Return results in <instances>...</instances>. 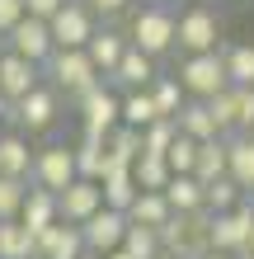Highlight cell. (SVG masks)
Segmentation results:
<instances>
[{
    "label": "cell",
    "instance_id": "cell-1",
    "mask_svg": "<svg viewBox=\"0 0 254 259\" xmlns=\"http://www.w3.org/2000/svg\"><path fill=\"white\" fill-rule=\"evenodd\" d=\"M160 245L174 259H202L212 250V207L198 212H174V217L160 226Z\"/></svg>",
    "mask_w": 254,
    "mask_h": 259
},
{
    "label": "cell",
    "instance_id": "cell-2",
    "mask_svg": "<svg viewBox=\"0 0 254 259\" xmlns=\"http://www.w3.org/2000/svg\"><path fill=\"white\" fill-rule=\"evenodd\" d=\"M127 38L137 42L141 52H151L156 62H160L165 52H174V48H179V42H174V38H179V14L165 5V0H151V5H141L137 14H132Z\"/></svg>",
    "mask_w": 254,
    "mask_h": 259
},
{
    "label": "cell",
    "instance_id": "cell-3",
    "mask_svg": "<svg viewBox=\"0 0 254 259\" xmlns=\"http://www.w3.org/2000/svg\"><path fill=\"white\" fill-rule=\"evenodd\" d=\"M42 75H47V85H57L66 99H76V95H85L89 85H99V80H104L99 66L89 62V52H85V48H57L47 62H42Z\"/></svg>",
    "mask_w": 254,
    "mask_h": 259
},
{
    "label": "cell",
    "instance_id": "cell-4",
    "mask_svg": "<svg viewBox=\"0 0 254 259\" xmlns=\"http://www.w3.org/2000/svg\"><path fill=\"white\" fill-rule=\"evenodd\" d=\"M174 75H179V85H184L188 99H212L217 90L231 85L226 62H221V48H217V52H184Z\"/></svg>",
    "mask_w": 254,
    "mask_h": 259
},
{
    "label": "cell",
    "instance_id": "cell-5",
    "mask_svg": "<svg viewBox=\"0 0 254 259\" xmlns=\"http://www.w3.org/2000/svg\"><path fill=\"white\" fill-rule=\"evenodd\" d=\"M76 109H80V123L89 137H109L118 123H123V99L109 90V80L89 85L85 95H76Z\"/></svg>",
    "mask_w": 254,
    "mask_h": 259
},
{
    "label": "cell",
    "instance_id": "cell-6",
    "mask_svg": "<svg viewBox=\"0 0 254 259\" xmlns=\"http://www.w3.org/2000/svg\"><path fill=\"white\" fill-rule=\"evenodd\" d=\"M14 123L24 132H52L62 123V90L57 85H33L24 99H14Z\"/></svg>",
    "mask_w": 254,
    "mask_h": 259
},
{
    "label": "cell",
    "instance_id": "cell-7",
    "mask_svg": "<svg viewBox=\"0 0 254 259\" xmlns=\"http://www.w3.org/2000/svg\"><path fill=\"white\" fill-rule=\"evenodd\" d=\"M179 52H217L221 48V14L212 5H188L179 14Z\"/></svg>",
    "mask_w": 254,
    "mask_h": 259
},
{
    "label": "cell",
    "instance_id": "cell-8",
    "mask_svg": "<svg viewBox=\"0 0 254 259\" xmlns=\"http://www.w3.org/2000/svg\"><path fill=\"white\" fill-rule=\"evenodd\" d=\"M80 170H76V146H66V142H52V146H42V151H33V184H42V189H52V193H62L71 179H76Z\"/></svg>",
    "mask_w": 254,
    "mask_h": 259
},
{
    "label": "cell",
    "instance_id": "cell-9",
    "mask_svg": "<svg viewBox=\"0 0 254 259\" xmlns=\"http://www.w3.org/2000/svg\"><path fill=\"white\" fill-rule=\"evenodd\" d=\"M5 48L10 52H19V57H28V62H47V57L57 52V38H52V24L47 19H38V14H24L19 24L5 33Z\"/></svg>",
    "mask_w": 254,
    "mask_h": 259
},
{
    "label": "cell",
    "instance_id": "cell-10",
    "mask_svg": "<svg viewBox=\"0 0 254 259\" xmlns=\"http://www.w3.org/2000/svg\"><path fill=\"white\" fill-rule=\"evenodd\" d=\"M47 24H52L57 48H85V42L94 38V10H89L85 0H66Z\"/></svg>",
    "mask_w": 254,
    "mask_h": 259
},
{
    "label": "cell",
    "instance_id": "cell-11",
    "mask_svg": "<svg viewBox=\"0 0 254 259\" xmlns=\"http://www.w3.org/2000/svg\"><path fill=\"white\" fill-rule=\"evenodd\" d=\"M80 231H85V245L94 250V254H109L123 245V236H127V212H118L104 203L99 212H89V217L80 222Z\"/></svg>",
    "mask_w": 254,
    "mask_h": 259
},
{
    "label": "cell",
    "instance_id": "cell-12",
    "mask_svg": "<svg viewBox=\"0 0 254 259\" xmlns=\"http://www.w3.org/2000/svg\"><path fill=\"white\" fill-rule=\"evenodd\" d=\"M85 245V231L76 222H52L42 236H33V259H80Z\"/></svg>",
    "mask_w": 254,
    "mask_h": 259
},
{
    "label": "cell",
    "instance_id": "cell-13",
    "mask_svg": "<svg viewBox=\"0 0 254 259\" xmlns=\"http://www.w3.org/2000/svg\"><path fill=\"white\" fill-rule=\"evenodd\" d=\"M57 207H62V222H76V226H80L89 212H99V207H104V184H99V179L76 175L62 193H57Z\"/></svg>",
    "mask_w": 254,
    "mask_h": 259
},
{
    "label": "cell",
    "instance_id": "cell-14",
    "mask_svg": "<svg viewBox=\"0 0 254 259\" xmlns=\"http://www.w3.org/2000/svg\"><path fill=\"white\" fill-rule=\"evenodd\" d=\"M33 85H42V66L19 57V52H10V48H0V90L10 99H24Z\"/></svg>",
    "mask_w": 254,
    "mask_h": 259
},
{
    "label": "cell",
    "instance_id": "cell-15",
    "mask_svg": "<svg viewBox=\"0 0 254 259\" xmlns=\"http://www.w3.org/2000/svg\"><path fill=\"white\" fill-rule=\"evenodd\" d=\"M19 222L28 226V236H42L52 222H62V207H57V193L42 189L28 179V193H24V207H19Z\"/></svg>",
    "mask_w": 254,
    "mask_h": 259
},
{
    "label": "cell",
    "instance_id": "cell-16",
    "mask_svg": "<svg viewBox=\"0 0 254 259\" xmlns=\"http://www.w3.org/2000/svg\"><path fill=\"white\" fill-rule=\"evenodd\" d=\"M127 33H118V28H94V38L85 42V52H89V62L99 66V75L109 80V75L118 71V62H123V52H127Z\"/></svg>",
    "mask_w": 254,
    "mask_h": 259
},
{
    "label": "cell",
    "instance_id": "cell-17",
    "mask_svg": "<svg viewBox=\"0 0 254 259\" xmlns=\"http://www.w3.org/2000/svg\"><path fill=\"white\" fill-rule=\"evenodd\" d=\"M156 75H160V71H156V57H151V52H141L137 42H127L123 62H118V71L109 75V80H118L123 90H146Z\"/></svg>",
    "mask_w": 254,
    "mask_h": 259
},
{
    "label": "cell",
    "instance_id": "cell-18",
    "mask_svg": "<svg viewBox=\"0 0 254 259\" xmlns=\"http://www.w3.org/2000/svg\"><path fill=\"white\" fill-rule=\"evenodd\" d=\"M226 156H231L226 175H231L245 193H254V132H235V137H226Z\"/></svg>",
    "mask_w": 254,
    "mask_h": 259
},
{
    "label": "cell",
    "instance_id": "cell-19",
    "mask_svg": "<svg viewBox=\"0 0 254 259\" xmlns=\"http://www.w3.org/2000/svg\"><path fill=\"white\" fill-rule=\"evenodd\" d=\"M127 217L132 222H141V226H165L170 217H174V207H170V198H165V189H141L137 198H132V207H127Z\"/></svg>",
    "mask_w": 254,
    "mask_h": 259
},
{
    "label": "cell",
    "instance_id": "cell-20",
    "mask_svg": "<svg viewBox=\"0 0 254 259\" xmlns=\"http://www.w3.org/2000/svg\"><path fill=\"white\" fill-rule=\"evenodd\" d=\"M165 198H170L174 212H198V207H207V184L198 175H170Z\"/></svg>",
    "mask_w": 254,
    "mask_h": 259
},
{
    "label": "cell",
    "instance_id": "cell-21",
    "mask_svg": "<svg viewBox=\"0 0 254 259\" xmlns=\"http://www.w3.org/2000/svg\"><path fill=\"white\" fill-rule=\"evenodd\" d=\"M99 184H104V203H109V207H118V212H127V207H132V198L141 193L137 175H132V165H113V170L104 175Z\"/></svg>",
    "mask_w": 254,
    "mask_h": 259
},
{
    "label": "cell",
    "instance_id": "cell-22",
    "mask_svg": "<svg viewBox=\"0 0 254 259\" xmlns=\"http://www.w3.org/2000/svg\"><path fill=\"white\" fill-rule=\"evenodd\" d=\"M174 123H179V132L198 137V142H207V137H221L212 109H207V99H184V109L174 113Z\"/></svg>",
    "mask_w": 254,
    "mask_h": 259
},
{
    "label": "cell",
    "instance_id": "cell-23",
    "mask_svg": "<svg viewBox=\"0 0 254 259\" xmlns=\"http://www.w3.org/2000/svg\"><path fill=\"white\" fill-rule=\"evenodd\" d=\"M0 175H14V179H28V175H33L28 137H19V132H5V137H0Z\"/></svg>",
    "mask_w": 254,
    "mask_h": 259
},
{
    "label": "cell",
    "instance_id": "cell-24",
    "mask_svg": "<svg viewBox=\"0 0 254 259\" xmlns=\"http://www.w3.org/2000/svg\"><path fill=\"white\" fill-rule=\"evenodd\" d=\"M76 170L85 179H104L113 170V156H109V146H104V137H80V146H76Z\"/></svg>",
    "mask_w": 254,
    "mask_h": 259
},
{
    "label": "cell",
    "instance_id": "cell-25",
    "mask_svg": "<svg viewBox=\"0 0 254 259\" xmlns=\"http://www.w3.org/2000/svg\"><path fill=\"white\" fill-rule=\"evenodd\" d=\"M226 165H231V156H226V137H207V142H198V165H193V175H198L202 184L221 179V175H226Z\"/></svg>",
    "mask_w": 254,
    "mask_h": 259
},
{
    "label": "cell",
    "instance_id": "cell-26",
    "mask_svg": "<svg viewBox=\"0 0 254 259\" xmlns=\"http://www.w3.org/2000/svg\"><path fill=\"white\" fill-rule=\"evenodd\" d=\"M104 146H109L113 165H137V156H141V127H127V123H118L109 137H104Z\"/></svg>",
    "mask_w": 254,
    "mask_h": 259
},
{
    "label": "cell",
    "instance_id": "cell-27",
    "mask_svg": "<svg viewBox=\"0 0 254 259\" xmlns=\"http://www.w3.org/2000/svg\"><path fill=\"white\" fill-rule=\"evenodd\" d=\"M221 62H226L231 85H254V48L249 42H221Z\"/></svg>",
    "mask_w": 254,
    "mask_h": 259
},
{
    "label": "cell",
    "instance_id": "cell-28",
    "mask_svg": "<svg viewBox=\"0 0 254 259\" xmlns=\"http://www.w3.org/2000/svg\"><path fill=\"white\" fill-rule=\"evenodd\" d=\"M0 259H33V236L19 217L0 222Z\"/></svg>",
    "mask_w": 254,
    "mask_h": 259
},
{
    "label": "cell",
    "instance_id": "cell-29",
    "mask_svg": "<svg viewBox=\"0 0 254 259\" xmlns=\"http://www.w3.org/2000/svg\"><path fill=\"white\" fill-rule=\"evenodd\" d=\"M123 250H127L132 259H156V254L165 250V245H160V231H156V226H141V222H132V217H127Z\"/></svg>",
    "mask_w": 254,
    "mask_h": 259
},
{
    "label": "cell",
    "instance_id": "cell-30",
    "mask_svg": "<svg viewBox=\"0 0 254 259\" xmlns=\"http://www.w3.org/2000/svg\"><path fill=\"white\" fill-rule=\"evenodd\" d=\"M156 118H160V109H156L151 90H127L123 95V123L127 127H151Z\"/></svg>",
    "mask_w": 254,
    "mask_h": 259
},
{
    "label": "cell",
    "instance_id": "cell-31",
    "mask_svg": "<svg viewBox=\"0 0 254 259\" xmlns=\"http://www.w3.org/2000/svg\"><path fill=\"white\" fill-rule=\"evenodd\" d=\"M146 90H151V99H156L160 118H174L179 109H184V99H188V95H184V85H179V75H156Z\"/></svg>",
    "mask_w": 254,
    "mask_h": 259
},
{
    "label": "cell",
    "instance_id": "cell-32",
    "mask_svg": "<svg viewBox=\"0 0 254 259\" xmlns=\"http://www.w3.org/2000/svg\"><path fill=\"white\" fill-rule=\"evenodd\" d=\"M132 175H137V184H141V189H165L174 170H170V160H165V156H151V151H141L137 165H132Z\"/></svg>",
    "mask_w": 254,
    "mask_h": 259
},
{
    "label": "cell",
    "instance_id": "cell-33",
    "mask_svg": "<svg viewBox=\"0 0 254 259\" xmlns=\"http://www.w3.org/2000/svg\"><path fill=\"white\" fill-rule=\"evenodd\" d=\"M165 160H170L174 175H193V165H198V137L179 132L174 142H170V151H165Z\"/></svg>",
    "mask_w": 254,
    "mask_h": 259
},
{
    "label": "cell",
    "instance_id": "cell-34",
    "mask_svg": "<svg viewBox=\"0 0 254 259\" xmlns=\"http://www.w3.org/2000/svg\"><path fill=\"white\" fill-rule=\"evenodd\" d=\"M174 137H179V123H174V118H156L151 127H141V151H151V156H165Z\"/></svg>",
    "mask_w": 254,
    "mask_h": 259
},
{
    "label": "cell",
    "instance_id": "cell-35",
    "mask_svg": "<svg viewBox=\"0 0 254 259\" xmlns=\"http://www.w3.org/2000/svg\"><path fill=\"white\" fill-rule=\"evenodd\" d=\"M24 193H28V179H14V175H0V222L19 217L24 207Z\"/></svg>",
    "mask_w": 254,
    "mask_h": 259
},
{
    "label": "cell",
    "instance_id": "cell-36",
    "mask_svg": "<svg viewBox=\"0 0 254 259\" xmlns=\"http://www.w3.org/2000/svg\"><path fill=\"white\" fill-rule=\"evenodd\" d=\"M240 198H245V189L235 184L231 175H221V179H212V184H207V207H212V212H226V207L240 203Z\"/></svg>",
    "mask_w": 254,
    "mask_h": 259
},
{
    "label": "cell",
    "instance_id": "cell-37",
    "mask_svg": "<svg viewBox=\"0 0 254 259\" xmlns=\"http://www.w3.org/2000/svg\"><path fill=\"white\" fill-rule=\"evenodd\" d=\"M207 109H212V118H217V127H221V137H231V132H235V85H226V90H217V95L207 99Z\"/></svg>",
    "mask_w": 254,
    "mask_h": 259
},
{
    "label": "cell",
    "instance_id": "cell-38",
    "mask_svg": "<svg viewBox=\"0 0 254 259\" xmlns=\"http://www.w3.org/2000/svg\"><path fill=\"white\" fill-rule=\"evenodd\" d=\"M235 132H254V85H235Z\"/></svg>",
    "mask_w": 254,
    "mask_h": 259
},
{
    "label": "cell",
    "instance_id": "cell-39",
    "mask_svg": "<svg viewBox=\"0 0 254 259\" xmlns=\"http://www.w3.org/2000/svg\"><path fill=\"white\" fill-rule=\"evenodd\" d=\"M24 14H28V5H24V0H0V38H5L10 28L24 19Z\"/></svg>",
    "mask_w": 254,
    "mask_h": 259
},
{
    "label": "cell",
    "instance_id": "cell-40",
    "mask_svg": "<svg viewBox=\"0 0 254 259\" xmlns=\"http://www.w3.org/2000/svg\"><path fill=\"white\" fill-rule=\"evenodd\" d=\"M85 5L94 10V14H104V19H113V14H123L132 0H85Z\"/></svg>",
    "mask_w": 254,
    "mask_h": 259
},
{
    "label": "cell",
    "instance_id": "cell-41",
    "mask_svg": "<svg viewBox=\"0 0 254 259\" xmlns=\"http://www.w3.org/2000/svg\"><path fill=\"white\" fill-rule=\"evenodd\" d=\"M24 5H28V14H38V19H52L66 0H24Z\"/></svg>",
    "mask_w": 254,
    "mask_h": 259
},
{
    "label": "cell",
    "instance_id": "cell-42",
    "mask_svg": "<svg viewBox=\"0 0 254 259\" xmlns=\"http://www.w3.org/2000/svg\"><path fill=\"white\" fill-rule=\"evenodd\" d=\"M5 118H14V99L5 95V90H0V123H5Z\"/></svg>",
    "mask_w": 254,
    "mask_h": 259
},
{
    "label": "cell",
    "instance_id": "cell-43",
    "mask_svg": "<svg viewBox=\"0 0 254 259\" xmlns=\"http://www.w3.org/2000/svg\"><path fill=\"white\" fill-rule=\"evenodd\" d=\"M202 259H240V254H231V250H217V245H212V250H207Z\"/></svg>",
    "mask_w": 254,
    "mask_h": 259
},
{
    "label": "cell",
    "instance_id": "cell-44",
    "mask_svg": "<svg viewBox=\"0 0 254 259\" xmlns=\"http://www.w3.org/2000/svg\"><path fill=\"white\" fill-rule=\"evenodd\" d=\"M99 259H132V254H127L123 245H118V250H109V254H99Z\"/></svg>",
    "mask_w": 254,
    "mask_h": 259
},
{
    "label": "cell",
    "instance_id": "cell-45",
    "mask_svg": "<svg viewBox=\"0 0 254 259\" xmlns=\"http://www.w3.org/2000/svg\"><path fill=\"white\" fill-rule=\"evenodd\" d=\"M80 259H99V254H94V250H85V254H80Z\"/></svg>",
    "mask_w": 254,
    "mask_h": 259
},
{
    "label": "cell",
    "instance_id": "cell-46",
    "mask_svg": "<svg viewBox=\"0 0 254 259\" xmlns=\"http://www.w3.org/2000/svg\"><path fill=\"white\" fill-rule=\"evenodd\" d=\"M156 259H174V254H170V250H160V254H156Z\"/></svg>",
    "mask_w": 254,
    "mask_h": 259
},
{
    "label": "cell",
    "instance_id": "cell-47",
    "mask_svg": "<svg viewBox=\"0 0 254 259\" xmlns=\"http://www.w3.org/2000/svg\"><path fill=\"white\" fill-rule=\"evenodd\" d=\"M240 259H254V245H249V250H245V254H240Z\"/></svg>",
    "mask_w": 254,
    "mask_h": 259
},
{
    "label": "cell",
    "instance_id": "cell-48",
    "mask_svg": "<svg viewBox=\"0 0 254 259\" xmlns=\"http://www.w3.org/2000/svg\"><path fill=\"white\" fill-rule=\"evenodd\" d=\"M249 245H254V231H249Z\"/></svg>",
    "mask_w": 254,
    "mask_h": 259
}]
</instances>
